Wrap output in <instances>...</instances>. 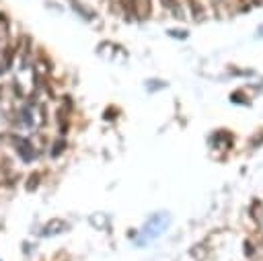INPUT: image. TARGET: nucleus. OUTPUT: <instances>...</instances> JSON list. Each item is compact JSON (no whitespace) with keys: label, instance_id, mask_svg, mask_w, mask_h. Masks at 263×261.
<instances>
[{"label":"nucleus","instance_id":"nucleus-4","mask_svg":"<svg viewBox=\"0 0 263 261\" xmlns=\"http://www.w3.org/2000/svg\"><path fill=\"white\" fill-rule=\"evenodd\" d=\"M164 6H168V8H173V10H177V0H160Z\"/></svg>","mask_w":263,"mask_h":261},{"label":"nucleus","instance_id":"nucleus-1","mask_svg":"<svg viewBox=\"0 0 263 261\" xmlns=\"http://www.w3.org/2000/svg\"><path fill=\"white\" fill-rule=\"evenodd\" d=\"M166 222H168V218L166 216H162V214H158V216H154L148 224H146V228H144V232H142V238H140V243H146V240H152V238H156L162 230H164V226H166Z\"/></svg>","mask_w":263,"mask_h":261},{"label":"nucleus","instance_id":"nucleus-3","mask_svg":"<svg viewBox=\"0 0 263 261\" xmlns=\"http://www.w3.org/2000/svg\"><path fill=\"white\" fill-rule=\"evenodd\" d=\"M8 35H10V21H8V14L0 12V45L6 43Z\"/></svg>","mask_w":263,"mask_h":261},{"label":"nucleus","instance_id":"nucleus-2","mask_svg":"<svg viewBox=\"0 0 263 261\" xmlns=\"http://www.w3.org/2000/svg\"><path fill=\"white\" fill-rule=\"evenodd\" d=\"M14 146H16V154H18L25 162H31V160L37 156L33 144H31L27 138H18V136H14Z\"/></svg>","mask_w":263,"mask_h":261},{"label":"nucleus","instance_id":"nucleus-5","mask_svg":"<svg viewBox=\"0 0 263 261\" xmlns=\"http://www.w3.org/2000/svg\"><path fill=\"white\" fill-rule=\"evenodd\" d=\"M261 35H263V27H261Z\"/></svg>","mask_w":263,"mask_h":261}]
</instances>
